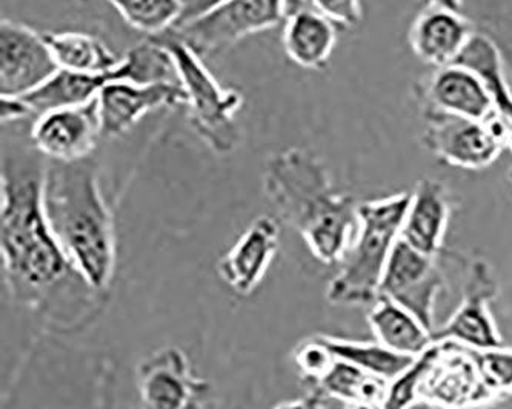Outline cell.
Listing matches in <instances>:
<instances>
[{
	"label": "cell",
	"instance_id": "1",
	"mask_svg": "<svg viewBox=\"0 0 512 409\" xmlns=\"http://www.w3.org/2000/svg\"><path fill=\"white\" fill-rule=\"evenodd\" d=\"M48 163L27 143L7 137L0 162V254L16 299L44 303L56 288L82 277L57 240L47 207ZM85 282V280H84Z\"/></svg>",
	"mask_w": 512,
	"mask_h": 409
},
{
	"label": "cell",
	"instance_id": "2",
	"mask_svg": "<svg viewBox=\"0 0 512 409\" xmlns=\"http://www.w3.org/2000/svg\"><path fill=\"white\" fill-rule=\"evenodd\" d=\"M263 190L323 265L340 263L357 230L359 203L334 190L322 159L290 148L266 160Z\"/></svg>",
	"mask_w": 512,
	"mask_h": 409
},
{
	"label": "cell",
	"instance_id": "3",
	"mask_svg": "<svg viewBox=\"0 0 512 409\" xmlns=\"http://www.w3.org/2000/svg\"><path fill=\"white\" fill-rule=\"evenodd\" d=\"M45 207L57 240L91 290L104 294L117 265L116 225L93 160L48 163Z\"/></svg>",
	"mask_w": 512,
	"mask_h": 409
},
{
	"label": "cell",
	"instance_id": "4",
	"mask_svg": "<svg viewBox=\"0 0 512 409\" xmlns=\"http://www.w3.org/2000/svg\"><path fill=\"white\" fill-rule=\"evenodd\" d=\"M409 200L411 193H399L359 203L356 234L326 291L331 303L376 302L389 257L402 233Z\"/></svg>",
	"mask_w": 512,
	"mask_h": 409
},
{
	"label": "cell",
	"instance_id": "5",
	"mask_svg": "<svg viewBox=\"0 0 512 409\" xmlns=\"http://www.w3.org/2000/svg\"><path fill=\"white\" fill-rule=\"evenodd\" d=\"M170 54L180 85L187 93L188 120L194 133L220 156L240 147L242 131L236 122L243 96L234 88H223L202 57L197 56L173 30L150 37Z\"/></svg>",
	"mask_w": 512,
	"mask_h": 409
},
{
	"label": "cell",
	"instance_id": "6",
	"mask_svg": "<svg viewBox=\"0 0 512 409\" xmlns=\"http://www.w3.org/2000/svg\"><path fill=\"white\" fill-rule=\"evenodd\" d=\"M286 19L285 0H227L174 33L197 54L213 56Z\"/></svg>",
	"mask_w": 512,
	"mask_h": 409
},
{
	"label": "cell",
	"instance_id": "7",
	"mask_svg": "<svg viewBox=\"0 0 512 409\" xmlns=\"http://www.w3.org/2000/svg\"><path fill=\"white\" fill-rule=\"evenodd\" d=\"M423 117L425 147L451 167L485 170L506 150L491 117L471 120L436 113H423Z\"/></svg>",
	"mask_w": 512,
	"mask_h": 409
},
{
	"label": "cell",
	"instance_id": "8",
	"mask_svg": "<svg viewBox=\"0 0 512 409\" xmlns=\"http://www.w3.org/2000/svg\"><path fill=\"white\" fill-rule=\"evenodd\" d=\"M137 394L143 409H199L210 386L193 371L190 359L167 346L137 368Z\"/></svg>",
	"mask_w": 512,
	"mask_h": 409
},
{
	"label": "cell",
	"instance_id": "9",
	"mask_svg": "<svg viewBox=\"0 0 512 409\" xmlns=\"http://www.w3.org/2000/svg\"><path fill=\"white\" fill-rule=\"evenodd\" d=\"M443 286L433 256H426L402 239L397 240L382 283L379 296L388 297L414 314L426 330L434 333V305Z\"/></svg>",
	"mask_w": 512,
	"mask_h": 409
},
{
	"label": "cell",
	"instance_id": "10",
	"mask_svg": "<svg viewBox=\"0 0 512 409\" xmlns=\"http://www.w3.org/2000/svg\"><path fill=\"white\" fill-rule=\"evenodd\" d=\"M59 71L42 33L28 25L0 22V96L33 93Z\"/></svg>",
	"mask_w": 512,
	"mask_h": 409
},
{
	"label": "cell",
	"instance_id": "11",
	"mask_svg": "<svg viewBox=\"0 0 512 409\" xmlns=\"http://www.w3.org/2000/svg\"><path fill=\"white\" fill-rule=\"evenodd\" d=\"M102 136L97 99L40 114L30 130L31 145L45 159L60 163L90 159Z\"/></svg>",
	"mask_w": 512,
	"mask_h": 409
},
{
	"label": "cell",
	"instance_id": "12",
	"mask_svg": "<svg viewBox=\"0 0 512 409\" xmlns=\"http://www.w3.org/2000/svg\"><path fill=\"white\" fill-rule=\"evenodd\" d=\"M187 105V93L180 82L134 84L116 80L97 97L102 133L107 137L122 136L151 111Z\"/></svg>",
	"mask_w": 512,
	"mask_h": 409
},
{
	"label": "cell",
	"instance_id": "13",
	"mask_svg": "<svg viewBox=\"0 0 512 409\" xmlns=\"http://www.w3.org/2000/svg\"><path fill=\"white\" fill-rule=\"evenodd\" d=\"M423 113L486 120L494 110L493 94L480 74L465 65L437 68L417 87Z\"/></svg>",
	"mask_w": 512,
	"mask_h": 409
},
{
	"label": "cell",
	"instance_id": "14",
	"mask_svg": "<svg viewBox=\"0 0 512 409\" xmlns=\"http://www.w3.org/2000/svg\"><path fill=\"white\" fill-rule=\"evenodd\" d=\"M279 245L280 227L276 219L257 217L217 262L220 279L239 296H250L265 279Z\"/></svg>",
	"mask_w": 512,
	"mask_h": 409
},
{
	"label": "cell",
	"instance_id": "15",
	"mask_svg": "<svg viewBox=\"0 0 512 409\" xmlns=\"http://www.w3.org/2000/svg\"><path fill=\"white\" fill-rule=\"evenodd\" d=\"M496 294V283L488 273L485 263H477L471 280L466 286L465 299L453 317L434 330V342L456 340L466 348L476 351L493 350L502 346V337L497 330L488 303Z\"/></svg>",
	"mask_w": 512,
	"mask_h": 409
},
{
	"label": "cell",
	"instance_id": "16",
	"mask_svg": "<svg viewBox=\"0 0 512 409\" xmlns=\"http://www.w3.org/2000/svg\"><path fill=\"white\" fill-rule=\"evenodd\" d=\"M474 37L462 11L428 5L409 28L408 42L423 64L434 68L456 64Z\"/></svg>",
	"mask_w": 512,
	"mask_h": 409
},
{
	"label": "cell",
	"instance_id": "17",
	"mask_svg": "<svg viewBox=\"0 0 512 409\" xmlns=\"http://www.w3.org/2000/svg\"><path fill=\"white\" fill-rule=\"evenodd\" d=\"M451 203L445 185L423 179L411 193L400 239L426 256H436L448 228Z\"/></svg>",
	"mask_w": 512,
	"mask_h": 409
},
{
	"label": "cell",
	"instance_id": "18",
	"mask_svg": "<svg viewBox=\"0 0 512 409\" xmlns=\"http://www.w3.org/2000/svg\"><path fill=\"white\" fill-rule=\"evenodd\" d=\"M282 42L291 62L305 70L320 71L333 56L337 27L316 11L299 10L286 16Z\"/></svg>",
	"mask_w": 512,
	"mask_h": 409
},
{
	"label": "cell",
	"instance_id": "19",
	"mask_svg": "<svg viewBox=\"0 0 512 409\" xmlns=\"http://www.w3.org/2000/svg\"><path fill=\"white\" fill-rule=\"evenodd\" d=\"M456 64L471 68L485 80L494 102L493 114L489 117L496 124L505 148L512 153V87L499 48L489 37L474 34Z\"/></svg>",
	"mask_w": 512,
	"mask_h": 409
},
{
	"label": "cell",
	"instance_id": "20",
	"mask_svg": "<svg viewBox=\"0 0 512 409\" xmlns=\"http://www.w3.org/2000/svg\"><path fill=\"white\" fill-rule=\"evenodd\" d=\"M368 322L380 345L403 356L417 359L433 348V333L414 314L388 297H377Z\"/></svg>",
	"mask_w": 512,
	"mask_h": 409
},
{
	"label": "cell",
	"instance_id": "21",
	"mask_svg": "<svg viewBox=\"0 0 512 409\" xmlns=\"http://www.w3.org/2000/svg\"><path fill=\"white\" fill-rule=\"evenodd\" d=\"M59 70L73 73H105L120 64L119 57L99 37L79 31L42 33Z\"/></svg>",
	"mask_w": 512,
	"mask_h": 409
},
{
	"label": "cell",
	"instance_id": "22",
	"mask_svg": "<svg viewBox=\"0 0 512 409\" xmlns=\"http://www.w3.org/2000/svg\"><path fill=\"white\" fill-rule=\"evenodd\" d=\"M319 337L333 351L337 359L351 363L359 370L386 380V382H393L400 374L405 373L416 360L414 357L403 356V354L389 350L379 342L363 343L330 336Z\"/></svg>",
	"mask_w": 512,
	"mask_h": 409
},
{
	"label": "cell",
	"instance_id": "23",
	"mask_svg": "<svg viewBox=\"0 0 512 409\" xmlns=\"http://www.w3.org/2000/svg\"><path fill=\"white\" fill-rule=\"evenodd\" d=\"M130 27L148 37L173 30L183 11V0H108Z\"/></svg>",
	"mask_w": 512,
	"mask_h": 409
},
{
	"label": "cell",
	"instance_id": "24",
	"mask_svg": "<svg viewBox=\"0 0 512 409\" xmlns=\"http://www.w3.org/2000/svg\"><path fill=\"white\" fill-rule=\"evenodd\" d=\"M437 351L431 348L422 356L414 360L413 365L409 366L405 373L400 374L397 379L391 382L386 388L385 400L382 403V409H406L413 403L416 397L417 388L420 380L423 379L429 368L436 359Z\"/></svg>",
	"mask_w": 512,
	"mask_h": 409
},
{
	"label": "cell",
	"instance_id": "25",
	"mask_svg": "<svg viewBox=\"0 0 512 409\" xmlns=\"http://www.w3.org/2000/svg\"><path fill=\"white\" fill-rule=\"evenodd\" d=\"M286 16L299 10H313L337 28H353L363 19L362 0H285Z\"/></svg>",
	"mask_w": 512,
	"mask_h": 409
},
{
	"label": "cell",
	"instance_id": "26",
	"mask_svg": "<svg viewBox=\"0 0 512 409\" xmlns=\"http://www.w3.org/2000/svg\"><path fill=\"white\" fill-rule=\"evenodd\" d=\"M337 357L319 336L305 340L294 351V365L303 379L316 380L317 383L333 370Z\"/></svg>",
	"mask_w": 512,
	"mask_h": 409
},
{
	"label": "cell",
	"instance_id": "27",
	"mask_svg": "<svg viewBox=\"0 0 512 409\" xmlns=\"http://www.w3.org/2000/svg\"><path fill=\"white\" fill-rule=\"evenodd\" d=\"M477 365L486 386L493 390H512V351L503 346L477 351Z\"/></svg>",
	"mask_w": 512,
	"mask_h": 409
},
{
	"label": "cell",
	"instance_id": "28",
	"mask_svg": "<svg viewBox=\"0 0 512 409\" xmlns=\"http://www.w3.org/2000/svg\"><path fill=\"white\" fill-rule=\"evenodd\" d=\"M28 117H33L30 108L25 104L22 97H5L0 99V120L2 124H17L24 122Z\"/></svg>",
	"mask_w": 512,
	"mask_h": 409
},
{
	"label": "cell",
	"instance_id": "29",
	"mask_svg": "<svg viewBox=\"0 0 512 409\" xmlns=\"http://www.w3.org/2000/svg\"><path fill=\"white\" fill-rule=\"evenodd\" d=\"M223 2H227V0H183L182 16H180L179 22H177L174 28L182 27V25L188 24L191 20L207 14L208 11L219 7Z\"/></svg>",
	"mask_w": 512,
	"mask_h": 409
},
{
	"label": "cell",
	"instance_id": "30",
	"mask_svg": "<svg viewBox=\"0 0 512 409\" xmlns=\"http://www.w3.org/2000/svg\"><path fill=\"white\" fill-rule=\"evenodd\" d=\"M310 400L311 408L313 409H345L340 405V400L334 399V397L326 396L322 391L317 390L314 396Z\"/></svg>",
	"mask_w": 512,
	"mask_h": 409
},
{
	"label": "cell",
	"instance_id": "31",
	"mask_svg": "<svg viewBox=\"0 0 512 409\" xmlns=\"http://www.w3.org/2000/svg\"><path fill=\"white\" fill-rule=\"evenodd\" d=\"M428 5L449 8V10L462 11L463 0H426Z\"/></svg>",
	"mask_w": 512,
	"mask_h": 409
},
{
	"label": "cell",
	"instance_id": "32",
	"mask_svg": "<svg viewBox=\"0 0 512 409\" xmlns=\"http://www.w3.org/2000/svg\"><path fill=\"white\" fill-rule=\"evenodd\" d=\"M274 409H313L310 400H293V402L280 403Z\"/></svg>",
	"mask_w": 512,
	"mask_h": 409
},
{
	"label": "cell",
	"instance_id": "33",
	"mask_svg": "<svg viewBox=\"0 0 512 409\" xmlns=\"http://www.w3.org/2000/svg\"><path fill=\"white\" fill-rule=\"evenodd\" d=\"M497 409H512V390H509L508 393H506V396L500 400Z\"/></svg>",
	"mask_w": 512,
	"mask_h": 409
},
{
	"label": "cell",
	"instance_id": "34",
	"mask_svg": "<svg viewBox=\"0 0 512 409\" xmlns=\"http://www.w3.org/2000/svg\"><path fill=\"white\" fill-rule=\"evenodd\" d=\"M346 409H377L376 405H371V403H351L350 408Z\"/></svg>",
	"mask_w": 512,
	"mask_h": 409
}]
</instances>
